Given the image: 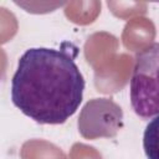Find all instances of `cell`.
Returning <instances> with one entry per match:
<instances>
[{
  "instance_id": "7a4b0ae2",
  "label": "cell",
  "mask_w": 159,
  "mask_h": 159,
  "mask_svg": "<svg viewBox=\"0 0 159 159\" xmlns=\"http://www.w3.org/2000/svg\"><path fill=\"white\" fill-rule=\"evenodd\" d=\"M158 67L159 45L154 42L137 55L130 78V103L143 119L158 116Z\"/></svg>"
},
{
  "instance_id": "3957f363",
  "label": "cell",
  "mask_w": 159,
  "mask_h": 159,
  "mask_svg": "<svg viewBox=\"0 0 159 159\" xmlns=\"http://www.w3.org/2000/svg\"><path fill=\"white\" fill-rule=\"evenodd\" d=\"M123 125V111L111 98H93L81 109L78 130L86 139L113 138Z\"/></svg>"
},
{
  "instance_id": "6da1fadb",
  "label": "cell",
  "mask_w": 159,
  "mask_h": 159,
  "mask_svg": "<svg viewBox=\"0 0 159 159\" xmlns=\"http://www.w3.org/2000/svg\"><path fill=\"white\" fill-rule=\"evenodd\" d=\"M84 78L73 57L48 47L26 50L11 81V101L40 124H62L83 98Z\"/></svg>"
}]
</instances>
